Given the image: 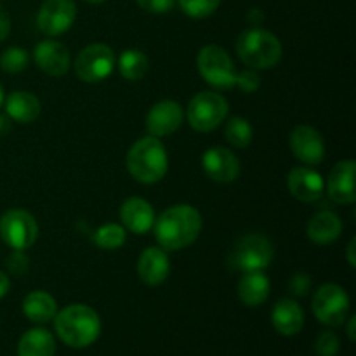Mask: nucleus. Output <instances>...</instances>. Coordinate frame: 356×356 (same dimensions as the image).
<instances>
[{
	"label": "nucleus",
	"instance_id": "nucleus-1",
	"mask_svg": "<svg viewBox=\"0 0 356 356\" xmlns=\"http://www.w3.org/2000/svg\"><path fill=\"white\" fill-rule=\"evenodd\" d=\"M153 226L156 242L163 250H183L200 235L202 216L191 205H172L155 219Z\"/></svg>",
	"mask_w": 356,
	"mask_h": 356
},
{
	"label": "nucleus",
	"instance_id": "nucleus-2",
	"mask_svg": "<svg viewBox=\"0 0 356 356\" xmlns=\"http://www.w3.org/2000/svg\"><path fill=\"white\" fill-rule=\"evenodd\" d=\"M54 329L66 346L87 348L99 337L101 318L90 306L70 305L56 313Z\"/></svg>",
	"mask_w": 356,
	"mask_h": 356
},
{
	"label": "nucleus",
	"instance_id": "nucleus-3",
	"mask_svg": "<svg viewBox=\"0 0 356 356\" xmlns=\"http://www.w3.org/2000/svg\"><path fill=\"white\" fill-rule=\"evenodd\" d=\"M169 169V156L159 138H143L131 146L127 153V170L143 184H155L163 179Z\"/></svg>",
	"mask_w": 356,
	"mask_h": 356
},
{
	"label": "nucleus",
	"instance_id": "nucleus-4",
	"mask_svg": "<svg viewBox=\"0 0 356 356\" xmlns=\"http://www.w3.org/2000/svg\"><path fill=\"white\" fill-rule=\"evenodd\" d=\"M236 52L242 63L252 70H270L280 63L282 44L271 31L250 28L240 33Z\"/></svg>",
	"mask_w": 356,
	"mask_h": 356
},
{
	"label": "nucleus",
	"instance_id": "nucleus-5",
	"mask_svg": "<svg viewBox=\"0 0 356 356\" xmlns=\"http://www.w3.org/2000/svg\"><path fill=\"white\" fill-rule=\"evenodd\" d=\"M228 111V101L221 94L212 92V90H202L191 97L186 117L195 131L211 132L226 120Z\"/></svg>",
	"mask_w": 356,
	"mask_h": 356
},
{
	"label": "nucleus",
	"instance_id": "nucleus-6",
	"mask_svg": "<svg viewBox=\"0 0 356 356\" xmlns=\"http://www.w3.org/2000/svg\"><path fill=\"white\" fill-rule=\"evenodd\" d=\"M197 68L202 79L216 89H232L236 82V68L228 52L219 45H205L197 58Z\"/></svg>",
	"mask_w": 356,
	"mask_h": 356
},
{
	"label": "nucleus",
	"instance_id": "nucleus-7",
	"mask_svg": "<svg viewBox=\"0 0 356 356\" xmlns=\"http://www.w3.org/2000/svg\"><path fill=\"white\" fill-rule=\"evenodd\" d=\"M275 256L273 245L266 236L259 233H250L243 236L233 249L229 263L235 270L243 271H263L271 264Z\"/></svg>",
	"mask_w": 356,
	"mask_h": 356
},
{
	"label": "nucleus",
	"instance_id": "nucleus-8",
	"mask_svg": "<svg viewBox=\"0 0 356 356\" xmlns=\"http://www.w3.org/2000/svg\"><path fill=\"white\" fill-rule=\"evenodd\" d=\"M316 320L327 327H339L350 313V296L341 285L323 284L316 289L312 302Z\"/></svg>",
	"mask_w": 356,
	"mask_h": 356
},
{
	"label": "nucleus",
	"instance_id": "nucleus-9",
	"mask_svg": "<svg viewBox=\"0 0 356 356\" xmlns=\"http://www.w3.org/2000/svg\"><path fill=\"white\" fill-rule=\"evenodd\" d=\"M115 65H117V56L110 45L90 44L79 52L73 68L82 82L97 83L111 75Z\"/></svg>",
	"mask_w": 356,
	"mask_h": 356
},
{
	"label": "nucleus",
	"instance_id": "nucleus-10",
	"mask_svg": "<svg viewBox=\"0 0 356 356\" xmlns=\"http://www.w3.org/2000/svg\"><path fill=\"white\" fill-rule=\"evenodd\" d=\"M0 238L13 250H26L37 242L38 225L24 209H10L0 218Z\"/></svg>",
	"mask_w": 356,
	"mask_h": 356
},
{
	"label": "nucleus",
	"instance_id": "nucleus-11",
	"mask_svg": "<svg viewBox=\"0 0 356 356\" xmlns=\"http://www.w3.org/2000/svg\"><path fill=\"white\" fill-rule=\"evenodd\" d=\"M76 17L73 0H45L37 16L38 30L47 37H58L72 28Z\"/></svg>",
	"mask_w": 356,
	"mask_h": 356
},
{
	"label": "nucleus",
	"instance_id": "nucleus-12",
	"mask_svg": "<svg viewBox=\"0 0 356 356\" xmlns=\"http://www.w3.org/2000/svg\"><path fill=\"white\" fill-rule=\"evenodd\" d=\"M292 153L306 165H318L325 159V143L322 134L312 125H298L289 138Z\"/></svg>",
	"mask_w": 356,
	"mask_h": 356
},
{
	"label": "nucleus",
	"instance_id": "nucleus-13",
	"mask_svg": "<svg viewBox=\"0 0 356 356\" xmlns=\"http://www.w3.org/2000/svg\"><path fill=\"white\" fill-rule=\"evenodd\" d=\"M202 169L209 179L228 184L240 176V160L225 146H212L202 156Z\"/></svg>",
	"mask_w": 356,
	"mask_h": 356
},
{
	"label": "nucleus",
	"instance_id": "nucleus-14",
	"mask_svg": "<svg viewBox=\"0 0 356 356\" xmlns=\"http://www.w3.org/2000/svg\"><path fill=\"white\" fill-rule=\"evenodd\" d=\"M184 120V111L179 103L172 99L159 101L146 115V129L153 138H165L174 134Z\"/></svg>",
	"mask_w": 356,
	"mask_h": 356
},
{
	"label": "nucleus",
	"instance_id": "nucleus-15",
	"mask_svg": "<svg viewBox=\"0 0 356 356\" xmlns=\"http://www.w3.org/2000/svg\"><path fill=\"white\" fill-rule=\"evenodd\" d=\"M287 188L294 198L305 204L320 200L325 191V181L322 174L312 167H294L287 176Z\"/></svg>",
	"mask_w": 356,
	"mask_h": 356
},
{
	"label": "nucleus",
	"instance_id": "nucleus-16",
	"mask_svg": "<svg viewBox=\"0 0 356 356\" xmlns=\"http://www.w3.org/2000/svg\"><path fill=\"white\" fill-rule=\"evenodd\" d=\"M33 59L38 68L49 76H63L72 66L70 51L56 40H42L33 47Z\"/></svg>",
	"mask_w": 356,
	"mask_h": 356
},
{
	"label": "nucleus",
	"instance_id": "nucleus-17",
	"mask_svg": "<svg viewBox=\"0 0 356 356\" xmlns=\"http://www.w3.org/2000/svg\"><path fill=\"white\" fill-rule=\"evenodd\" d=\"M355 170V160H343L332 167L327 181V193L330 200L343 205L353 204L356 200Z\"/></svg>",
	"mask_w": 356,
	"mask_h": 356
},
{
	"label": "nucleus",
	"instance_id": "nucleus-18",
	"mask_svg": "<svg viewBox=\"0 0 356 356\" xmlns=\"http://www.w3.org/2000/svg\"><path fill=\"white\" fill-rule=\"evenodd\" d=\"M170 273V261L162 247H148L138 259V275L143 284L149 287L163 284Z\"/></svg>",
	"mask_w": 356,
	"mask_h": 356
},
{
	"label": "nucleus",
	"instance_id": "nucleus-19",
	"mask_svg": "<svg viewBox=\"0 0 356 356\" xmlns=\"http://www.w3.org/2000/svg\"><path fill=\"white\" fill-rule=\"evenodd\" d=\"M120 221L125 232L134 235H145L153 228L155 222V211L152 204L141 197H131L120 205Z\"/></svg>",
	"mask_w": 356,
	"mask_h": 356
},
{
	"label": "nucleus",
	"instance_id": "nucleus-20",
	"mask_svg": "<svg viewBox=\"0 0 356 356\" xmlns=\"http://www.w3.org/2000/svg\"><path fill=\"white\" fill-rule=\"evenodd\" d=\"M271 323L282 336H296L305 325V312L294 299H280L271 312Z\"/></svg>",
	"mask_w": 356,
	"mask_h": 356
},
{
	"label": "nucleus",
	"instance_id": "nucleus-21",
	"mask_svg": "<svg viewBox=\"0 0 356 356\" xmlns=\"http://www.w3.org/2000/svg\"><path fill=\"white\" fill-rule=\"evenodd\" d=\"M306 233L313 243L327 245V243H332L339 238V235L343 233V222L336 212L320 211L309 219Z\"/></svg>",
	"mask_w": 356,
	"mask_h": 356
},
{
	"label": "nucleus",
	"instance_id": "nucleus-22",
	"mask_svg": "<svg viewBox=\"0 0 356 356\" xmlns=\"http://www.w3.org/2000/svg\"><path fill=\"white\" fill-rule=\"evenodd\" d=\"M6 115L17 124H31L40 115V101L28 90H14L6 99Z\"/></svg>",
	"mask_w": 356,
	"mask_h": 356
},
{
	"label": "nucleus",
	"instance_id": "nucleus-23",
	"mask_svg": "<svg viewBox=\"0 0 356 356\" xmlns=\"http://www.w3.org/2000/svg\"><path fill=\"white\" fill-rule=\"evenodd\" d=\"M238 298L245 306L256 308L270 298V278L263 271H247L238 282Z\"/></svg>",
	"mask_w": 356,
	"mask_h": 356
},
{
	"label": "nucleus",
	"instance_id": "nucleus-24",
	"mask_svg": "<svg viewBox=\"0 0 356 356\" xmlns=\"http://www.w3.org/2000/svg\"><path fill=\"white\" fill-rule=\"evenodd\" d=\"M23 313L30 322L33 323H49L54 320L58 313V302L49 292L45 291H33L23 299Z\"/></svg>",
	"mask_w": 356,
	"mask_h": 356
},
{
	"label": "nucleus",
	"instance_id": "nucleus-25",
	"mask_svg": "<svg viewBox=\"0 0 356 356\" xmlns=\"http://www.w3.org/2000/svg\"><path fill=\"white\" fill-rule=\"evenodd\" d=\"M54 336L44 327L26 330L17 343V356H54Z\"/></svg>",
	"mask_w": 356,
	"mask_h": 356
},
{
	"label": "nucleus",
	"instance_id": "nucleus-26",
	"mask_svg": "<svg viewBox=\"0 0 356 356\" xmlns=\"http://www.w3.org/2000/svg\"><path fill=\"white\" fill-rule=\"evenodd\" d=\"M118 72L125 80L138 82L148 73L149 61L148 56L139 49H125L118 58Z\"/></svg>",
	"mask_w": 356,
	"mask_h": 356
},
{
	"label": "nucleus",
	"instance_id": "nucleus-27",
	"mask_svg": "<svg viewBox=\"0 0 356 356\" xmlns=\"http://www.w3.org/2000/svg\"><path fill=\"white\" fill-rule=\"evenodd\" d=\"M125 240H127V232H125L124 226L117 225V222L103 225L94 233V243L103 250L120 249V247H124Z\"/></svg>",
	"mask_w": 356,
	"mask_h": 356
},
{
	"label": "nucleus",
	"instance_id": "nucleus-28",
	"mask_svg": "<svg viewBox=\"0 0 356 356\" xmlns=\"http://www.w3.org/2000/svg\"><path fill=\"white\" fill-rule=\"evenodd\" d=\"M226 141L235 148H247L252 143L254 131L249 120L243 117H232L226 124L225 129Z\"/></svg>",
	"mask_w": 356,
	"mask_h": 356
},
{
	"label": "nucleus",
	"instance_id": "nucleus-29",
	"mask_svg": "<svg viewBox=\"0 0 356 356\" xmlns=\"http://www.w3.org/2000/svg\"><path fill=\"white\" fill-rule=\"evenodd\" d=\"M30 63L26 49L21 47H9L0 54V68L6 73H19L26 70Z\"/></svg>",
	"mask_w": 356,
	"mask_h": 356
},
{
	"label": "nucleus",
	"instance_id": "nucleus-30",
	"mask_svg": "<svg viewBox=\"0 0 356 356\" xmlns=\"http://www.w3.org/2000/svg\"><path fill=\"white\" fill-rule=\"evenodd\" d=\"M221 0H179V7L186 16L193 17V19H202L218 9Z\"/></svg>",
	"mask_w": 356,
	"mask_h": 356
},
{
	"label": "nucleus",
	"instance_id": "nucleus-31",
	"mask_svg": "<svg viewBox=\"0 0 356 356\" xmlns=\"http://www.w3.org/2000/svg\"><path fill=\"white\" fill-rule=\"evenodd\" d=\"M315 351L318 356H336L339 351V339L332 330H323L315 343Z\"/></svg>",
	"mask_w": 356,
	"mask_h": 356
},
{
	"label": "nucleus",
	"instance_id": "nucleus-32",
	"mask_svg": "<svg viewBox=\"0 0 356 356\" xmlns=\"http://www.w3.org/2000/svg\"><path fill=\"white\" fill-rule=\"evenodd\" d=\"M6 268L14 277H23L30 270V259L24 250H13V254L6 259Z\"/></svg>",
	"mask_w": 356,
	"mask_h": 356
},
{
	"label": "nucleus",
	"instance_id": "nucleus-33",
	"mask_svg": "<svg viewBox=\"0 0 356 356\" xmlns=\"http://www.w3.org/2000/svg\"><path fill=\"white\" fill-rule=\"evenodd\" d=\"M261 86V76L257 75L256 70L249 68L243 70V72L236 73V82L235 87H238L240 90H243L245 94H252L259 89Z\"/></svg>",
	"mask_w": 356,
	"mask_h": 356
},
{
	"label": "nucleus",
	"instance_id": "nucleus-34",
	"mask_svg": "<svg viewBox=\"0 0 356 356\" xmlns=\"http://www.w3.org/2000/svg\"><path fill=\"white\" fill-rule=\"evenodd\" d=\"M312 289V278L306 273H294L289 280V291L294 296H306Z\"/></svg>",
	"mask_w": 356,
	"mask_h": 356
},
{
	"label": "nucleus",
	"instance_id": "nucleus-35",
	"mask_svg": "<svg viewBox=\"0 0 356 356\" xmlns=\"http://www.w3.org/2000/svg\"><path fill=\"white\" fill-rule=\"evenodd\" d=\"M141 9L152 14H165L174 7L176 0H136Z\"/></svg>",
	"mask_w": 356,
	"mask_h": 356
},
{
	"label": "nucleus",
	"instance_id": "nucleus-36",
	"mask_svg": "<svg viewBox=\"0 0 356 356\" xmlns=\"http://www.w3.org/2000/svg\"><path fill=\"white\" fill-rule=\"evenodd\" d=\"M10 31V17L7 14V10L0 6V44L9 37Z\"/></svg>",
	"mask_w": 356,
	"mask_h": 356
},
{
	"label": "nucleus",
	"instance_id": "nucleus-37",
	"mask_svg": "<svg viewBox=\"0 0 356 356\" xmlns=\"http://www.w3.org/2000/svg\"><path fill=\"white\" fill-rule=\"evenodd\" d=\"M355 249H356V238L353 236V238L350 240V243H348V263H350L351 268L356 266V256H355Z\"/></svg>",
	"mask_w": 356,
	"mask_h": 356
},
{
	"label": "nucleus",
	"instance_id": "nucleus-38",
	"mask_svg": "<svg viewBox=\"0 0 356 356\" xmlns=\"http://www.w3.org/2000/svg\"><path fill=\"white\" fill-rule=\"evenodd\" d=\"M9 289H10L9 277H7V273L0 271V299H2L7 292H9Z\"/></svg>",
	"mask_w": 356,
	"mask_h": 356
},
{
	"label": "nucleus",
	"instance_id": "nucleus-39",
	"mask_svg": "<svg viewBox=\"0 0 356 356\" xmlns=\"http://www.w3.org/2000/svg\"><path fill=\"white\" fill-rule=\"evenodd\" d=\"M10 118L7 117V115H0V138H2V136H6L7 132L10 131Z\"/></svg>",
	"mask_w": 356,
	"mask_h": 356
},
{
	"label": "nucleus",
	"instance_id": "nucleus-40",
	"mask_svg": "<svg viewBox=\"0 0 356 356\" xmlns=\"http://www.w3.org/2000/svg\"><path fill=\"white\" fill-rule=\"evenodd\" d=\"M355 327H356V316H350V322H348V327H346V332H348V337H350V341L353 343L356 339V334H355Z\"/></svg>",
	"mask_w": 356,
	"mask_h": 356
},
{
	"label": "nucleus",
	"instance_id": "nucleus-41",
	"mask_svg": "<svg viewBox=\"0 0 356 356\" xmlns=\"http://www.w3.org/2000/svg\"><path fill=\"white\" fill-rule=\"evenodd\" d=\"M2 103H3V89L2 86H0V106H2Z\"/></svg>",
	"mask_w": 356,
	"mask_h": 356
},
{
	"label": "nucleus",
	"instance_id": "nucleus-42",
	"mask_svg": "<svg viewBox=\"0 0 356 356\" xmlns=\"http://www.w3.org/2000/svg\"><path fill=\"white\" fill-rule=\"evenodd\" d=\"M86 2H90V3H101V2H104V0H86Z\"/></svg>",
	"mask_w": 356,
	"mask_h": 356
}]
</instances>
